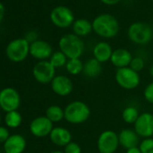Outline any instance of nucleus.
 Here are the masks:
<instances>
[{
  "instance_id": "obj_14",
  "label": "nucleus",
  "mask_w": 153,
  "mask_h": 153,
  "mask_svg": "<svg viewBox=\"0 0 153 153\" xmlns=\"http://www.w3.org/2000/svg\"><path fill=\"white\" fill-rule=\"evenodd\" d=\"M52 53L51 45L45 41L37 40L30 44V54L36 59H39V61L48 60Z\"/></svg>"
},
{
  "instance_id": "obj_30",
  "label": "nucleus",
  "mask_w": 153,
  "mask_h": 153,
  "mask_svg": "<svg viewBox=\"0 0 153 153\" xmlns=\"http://www.w3.org/2000/svg\"><path fill=\"white\" fill-rule=\"evenodd\" d=\"M143 95H144V98L146 99V101L153 105V81L150 82L145 88Z\"/></svg>"
},
{
  "instance_id": "obj_3",
  "label": "nucleus",
  "mask_w": 153,
  "mask_h": 153,
  "mask_svg": "<svg viewBox=\"0 0 153 153\" xmlns=\"http://www.w3.org/2000/svg\"><path fill=\"white\" fill-rule=\"evenodd\" d=\"M90 108L83 101L70 102L64 108V119L71 124H81L87 122L90 116Z\"/></svg>"
},
{
  "instance_id": "obj_33",
  "label": "nucleus",
  "mask_w": 153,
  "mask_h": 153,
  "mask_svg": "<svg viewBox=\"0 0 153 153\" xmlns=\"http://www.w3.org/2000/svg\"><path fill=\"white\" fill-rule=\"evenodd\" d=\"M102 3H104L105 5H107V6H114V5H116L118 4L119 2H121L122 0H100Z\"/></svg>"
},
{
  "instance_id": "obj_4",
  "label": "nucleus",
  "mask_w": 153,
  "mask_h": 153,
  "mask_svg": "<svg viewBox=\"0 0 153 153\" xmlns=\"http://www.w3.org/2000/svg\"><path fill=\"white\" fill-rule=\"evenodd\" d=\"M127 35L131 42L139 45H145L151 41L153 31L148 24L136 22L129 26Z\"/></svg>"
},
{
  "instance_id": "obj_6",
  "label": "nucleus",
  "mask_w": 153,
  "mask_h": 153,
  "mask_svg": "<svg viewBox=\"0 0 153 153\" xmlns=\"http://www.w3.org/2000/svg\"><path fill=\"white\" fill-rule=\"evenodd\" d=\"M116 83L126 90H133L139 87L140 76L138 72L132 70L130 67L117 68L115 72Z\"/></svg>"
},
{
  "instance_id": "obj_13",
  "label": "nucleus",
  "mask_w": 153,
  "mask_h": 153,
  "mask_svg": "<svg viewBox=\"0 0 153 153\" xmlns=\"http://www.w3.org/2000/svg\"><path fill=\"white\" fill-rule=\"evenodd\" d=\"M52 91L59 97H68L73 91V82L65 75L56 76L51 83Z\"/></svg>"
},
{
  "instance_id": "obj_17",
  "label": "nucleus",
  "mask_w": 153,
  "mask_h": 153,
  "mask_svg": "<svg viewBox=\"0 0 153 153\" xmlns=\"http://www.w3.org/2000/svg\"><path fill=\"white\" fill-rule=\"evenodd\" d=\"M131 59H132V55L128 50L123 48H119L113 51L110 61L115 68H122L129 67Z\"/></svg>"
},
{
  "instance_id": "obj_23",
  "label": "nucleus",
  "mask_w": 153,
  "mask_h": 153,
  "mask_svg": "<svg viewBox=\"0 0 153 153\" xmlns=\"http://www.w3.org/2000/svg\"><path fill=\"white\" fill-rule=\"evenodd\" d=\"M65 68L68 74L72 76H76L83 72L84 63L80 59H68Z\"/></svg>"
},
{
  "instance_id": "obj_21",
  "label": "nucleus",
  "mask_w": 153,
  "mask_h": 153,
  "mask_svg": "<svg viewBox=\"0 0 153 153\" xmlns=\"http://www.w3.org/2000/svg\"><path fill=\"white\" fill-rule=\"evenodd\" d=\"M72 28L74 34L78 35L80 38L88 35L93 31L92 23H90L88 20L85 18L75 20V22L72 25Z\"/></svg>"
},
{
  "instance_id": "obj_31",
  "label": "nucleus",
  "mask_w": 153,
  "mask_h": 153,
  "mask_svg": "<svg viewBox=\"0 0 153 153\" xmlns=\"http://www.w3.org/2000/svg\"><path fill=\"white\" fill-rule=\"evenodd\" d=\"M10 134L9 131L7 128L0 126V143H5L7 141V140L9 138Z\"/></svg>"
},
{
  "instance_id": "obj_8",
  "label": "nucleus",
  "mask_w": 153,
  "mask_h": 153,
  "mask_svg": "<svg viewBox=\"0 0 153 153\" xmlns=\"http://www.w3.org/2000/svg\"><path fill=\"white\" fill-rule=\"evenodd\" d=\"M56 68L49 60H41L37 62L33 68V75L35 80L41 84L51 83L55 78Z\"/></svg>"
},
{
  "instance_id": "obj_2",
  "label": "nucleus",
  "mask_w": 153,
  "mask_h": 153,
  "mask_svg": "<svg viewBox=\"0 0 153 153\" xmlns=\"http://www.w3.org/2000/svg\"><path fill=\"white\" fill-rule=\"evenodd\" d=\"M59 48L68 59H80L84 53L85 44L81 38L78 35L74 33H68L59 39Z\"/></svg>"
},
{
  "instance_id": "obj_37",
  "label": "nucleus",
  "mask_w": 153,
  "mask_h": 153,
  "mask_svg": "<svg viewBox=\"0 0 153 153\" xmlns=\"http://www.w3.org/2000/svg\"><path fill=\"white\" fill-rule=\"evenodd\" d=\"M51 153H64V151H60V150H54V151H51Z\"/></svg>"
},
{
  "instance_id": "obj_25",
  "label": "nucleus",
  "mask_w": 153,
  "mask_h": 153,
  "mask_svg": "<svg viewBox=\"0 0 153 153\" xmlns=\"http://www.w3.org/2000/svg\"><path fill=\"white\" fill-rule=\"evenodd\" d=\"M140 114L139 113V110L135 106L129 105V106H126L123 109V114H122V117H123V120L126 123L134 124V123L137 121Z\"/></svg>"
},
{
  "instance_id": "obj_27",
  "label": "nucleus",
  "mask_w": 153,
  "mask_h": 153,
  "mask_svg": "<svg viewBox=\"0 0 153 153\" xmlns=\"http://www.w3.org/2000/svg\"><path fill=\"white\" fill-rule=\"evenodd\" d=\"M139 148L141 153H153V138L143 139L140 142Z\"/></svg>"
},
{
  "instance_id": "obj_1",
  "label": "nucleus",
  "mask_w": 153,
  "mask_h": 153,
  "mask_svg": "<svg viewBox=\"0 0 153 153\" xmlns=\"http://www.w3.org/2000/svg\"><path fill=\"white\" fill-rule=\"evenodd\" d=\"M93 31L100 37L111 39L119 33V23L117 19L109 14H102L97 16L92 22Z\"/></svg>"
},
{
  "instance_id": "obj_29",
  "label": "nucleus",
  "mask_w": 153,
  "mask_h": 153,
  "mask_svg": "<svg viewBox=\"0 0 153 153\" xmlns=\"http://www.w3.org/2000/svg\"><path fill=\"white\" fill-rule=\"evenodd\" d=\"M81 147L79 143L70 141L64 147V153H81Z\"/></svg>"
},
{
  "instance_id": "obj_24",
  "label": "nucleus",
  "mask_w": 153,
  "mask_h": 153,
  "mask_svg": "<svg viewBox=\"0 0 153 153\" xmlns=\"http://www.w3.org/2000/svg\"><path fill=\"white\" fill-rule=\"evenodd\" d=\"M22 121H23L22 115L17 110L8 112V113H7V114L5 116V123H6L7 126H8L9 128H12V129L18 128L21 125Z\"/></svg>"
},
{
  "instance_id": "obj_7",
  "label": "nucleus",
  "mask_w": 153,
  "mask_h": 153,
  "mask_svg": "<svg viewBox=\"0 0 153 153\" xmlns=\"http://www.w3.org/2000/svg\"><path fill=\"white\" fill-rule=\"evenodd\" d=\"M119 146V137L114 131L105 130L100 133L97 140L99 153H114Z\"/></svg>"
},
{
  "instance_id": "obj_15",
  "label": "nucleus",
  "mask_w": 153,
  "mask_h": 153,
  "mask_svg": "<svg viewBox=\"0 0 153 153\" xmlns=\"http://www.w3.org/2000/svg\"><path fill=\"white\" fill-rule=\"evenodd\" d=\"M26 148V140L21 134H12L4 143L6 153H23Z\"/></svg>"
},
{
  "instance_id": "obj_9",
  "label": "nucleus",
  "mask_w": 153,
  "mask_h": 153,
  "mask_svg": "<svg viewBox=\"0 0 153 153\" xmlns=\"http://www.w3.org/2000/svg\"><path fill=\"white\" fill-rule=\"evenodd\" d=\"M51 23L59 28H68L75 22L73 12L67 7L59 6L51 12Z\"/></svg>"
},
{
  "instance_id": "obj_32",
  "label": "nucleus",
  "mask_w": 153,
  "mask_h": 153,
  "mask_svg": "<svg viewBox=\"0 0 153 153\" xmlns=\"http://www.w3.org/2000/svg\"><path fill=\"white\" fill-rule=\"evenodd\" d=\"M37 38H38L37 33H36L35 31H30V32H28V33H26L25 39L31 44V43L34 42L35 41H37V40H38Z\"/></svg>"
},
{
  "instance_id": "obj_12",
  "label": "nucleus",
  "mask_w": 153,
  "mask_h": 153,
  "mask_svg": "<svg viewBox=\"0 0 153 153\" xmlns=\"http://www.w3.org/2000/svg\"><path fill=\"white\" fill-rule=\"evenodd\" d=\"M31 133L37 138H43L50 136L53 130V123L51 122L46 116H38L34 118L30 123Z\"/></svg>"
},
{
  "instance_id": "obj_16",
  "label": "nucleus",
  "mask_w": 153,
  "mask_h": 153,
  "mask_svg": "<svg viewBox=\"0 0 153 153\" xmlns=\"http://www.w3.org/2000/svg\"><path fill=\"white\" fill-rule=\"evenodd\" d=\"M118 137L120 145L126 149L138 147L140 144V136L132 129H123L118 134Z\"/></svg>"
},
{
  "instance_id": "obj_11",
  "label": "nucleus",
  "mask_w": 153,
  "mask_h": 153,
  "mask_svg": "<svg viewBox=\"0 0 153 153\" xmlns=\"http://www.w3.org/2000/svg\"><path fill=\"white\" fill-rule=\"evenodd\" d=\"M133 130L136 133L143 138H151L153 136V114L142 113L133 124Z\"/></svg>"
},
{
  "instance_id": "obj_28",
  "label": "nucleus",
  "mask_w": 153,
  "mask_h": 153,
  "mask_svg": "<svg viewBox=\"0 0 153 153\" xmlns=\"http://www.w3.org/2000/svg\"><path fill=\"white\" fill-rule=\"evenodd\" d=\"M144 66H145V62H144L143 59L140 57H135V58H132L129 67L132 70L139 73L140 71H141L144 68Z\"/></svg>"
},
{
  "instance_id": "obj_22",
  "label": "nucleus",
  "mask_w": 153,
  "mask_h": 153,
  "mask_svg": "<svg viewBox=\"0 0 153 153\" xmlns=\"http://www.w3.org/2000/svg\"><path fill=\"white\" fill-rule=\"evenodd\" d=\"M45 116L52 123H59L64 119V109L56 105H51L46 109Z\"/></svg>"
},
{
  "instance_id": "obj_26",
  "label": "nucleus",
  "mask_w": 153,
  "mask_h": 153,
  "mask_svg": "<svg viewBox=\"0 0 153 153\" xmlns=\"http://www.w3.org/2000/svg\"><path fill=\"white\" fill-rule=\"evenodd\" d=\"M68 59L66 57V55L62 51H55L52 53V55L49 59V61L51 63V65L55 68H59L66 66Z\"/></svg>"
},
{
  "instance_id": "obj_36",
  "label": "nucleus",
  "mask_w": 153,
  "mask_h": 153,
  "mask_svg": "<svg viewBox=\"0 0 153 153\" xmlns=\"http://www.w3.org/2000/svg\"><path fill=\"white\" fill-rule=\"evenodd\" d=\"M149 74H150V76L153 78V64L150 66V68H149Z\"/></svg>"
},
{
  "instance_id": "obj_34",
  "label": "nucleus",
  "mask_w": 153,
  "mask_h": 153,
  "mask_svg": "<svg viewBox=\"0 0 153 153\" xmlns=\"http://www.w3.org/2000/svg\"><path fill=\"white\" fill-rule=\"evenodd\" d=\"M5 12H6V9H5V7L4 5L0 2V24L3 21L4 19V16H5Z\"/></svg>"
},
{
  "instance_id": "obj_38",
  "label": "nucleus",
  "mask_w": 153,
  "mask_h": 153,
  "mask_svg": "<svg viewBox=\"0 0 153 153\" xmlns=\"http://www.w3.org/2000/svg\"><path fill=\"white\" fill-rule=\"evenodd\" d=\"M0 123H1V116H0Z\"/></svg>"
},
{
  "instance_id": "obj_19",
  "label": "nucleus",
  "mask_w": 153,
  "mask_h": 153,
  "mask_svg": "<svg viewBox=\"0 0 153 153\" xmlns=\"http://www.w3.org/2000/svg\"><path fill=\"white\" fill-rule=\"evenodd\" d=\"M113 51H114L111 45L106 42H100L97 43L93 49L94 58L101 63H105L110 60Z\"/></svg>"
},
{
  "instance_id": "obj_35",
  "label": "nucleus",
  "mask_w": 153,
  "mask_h": 153,
  "mask_svg": "<svg viewBox=\"0 0 153 153\" xmlns=\"http://www.w3.org/2000/svg\"><path fill=\"white\" fill-rule=\"evenodd\" d=\"M126 153H141V151L138 146V147H134V148H131L129 149H126Z\"/></svg>"
},
{
  "instance_id": "obj_20",
  "label": "nucleus",
  "mask_w": 153,
  "mask_h": 153,
  "mask_svg": "<svg viewBox=\"0 0 153 153\" xmlns=\"http://www.w3.org/2000/svg\"><path fill=\"white\" fill-rule=\"evenodd\" d=\"M103 70L102 63L97 60L95 58L89 59L84 63L83 68V74L89 79H94L98 76Z\"/></svg>"
},
{
  "instance_id": "obj_10",
  "label": "nucleus",
  "mask_w": 153,
  "mask_h": 153,
  "mask_svg": "<svg viewBox=\"0 0 153 153\" xmlns=\"http://www.w3.org/2000/svg\"><path fill=\"white\" fill-rule=\"evenodd\" d=\"M20 104V95L15 88H5L0 91V107L5 112L8 113L17 110Z\"/></svg>"
},
{
  "instance_id": "obj_18",
  "label": "nucleus",
  "mask_w": 153,
  "mask_h": 153,
  "mask_svg": "<svg viewBox=\"0 0 153 153\" xmlns=\"http://www.w3.org/2000/svg\"><path fill=\"white\" fill-rule=\"evenodd\" d=\"M72 139L71 132L64 127H54L50 134V140L53 144L59 147H65Z\"/></svg>"
},
{
  "instance_id": "obj_5",
  "label": "nucleus",
  "mask_w": 153,
  "mask_h": 153,
  "mask_svg": "<svg viewBox=\"0 0 153 153\" xmlns=\"http://www.w3.org/2000/svg\"><path fill=\"white\" fill-rule=\"evenodd\" d=\"M7 58L13 62H22L30 54V43L25 38L11 41L6 49Z\"/></svg>"
}]
</instances>
